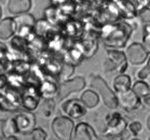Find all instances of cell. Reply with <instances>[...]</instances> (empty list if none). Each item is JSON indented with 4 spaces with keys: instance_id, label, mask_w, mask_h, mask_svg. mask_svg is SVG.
<instances>
[{
    "instance_id": "11",
    "label": "cell",
    "mask_w": 150,
    "mask_h": 140,
    "mask_svg": "<svg viewBox=\"0 0 150 140\" xmlns=\"http://www.w3.org/2000/svg\"><path fill=\"white\" fill-rule=\"evenodd\" d=\"M14 122L16 124L18 133L27 135V134H30L31 130L36 126V116L30 111L21 112L14 117Z\"/></svg>"
},
{
    "instance_id": "25",
    "label": "cell",
    "mask_w": 150,
    "mask_h": 140,
    "mask_svg": "<svg viewBox=\"0 0 150 140\" xmlns=\"http://www.w3.org/2000/svg\"><path fill=\"white\" fill-rule=\"evenodd\" d=\"M75 72V66H71L69 64H66V63H63L61 67V70H59V73H58V77H59V80L62 81H65V80H68V78H70Z\"/></svg>"
},
{
    "instance_id": "23",
    "label": "cell",
    "mask_w": 150,
    "mask_h": 140,
    "mask_svg": "<svg viewBox=\"0 0 150 140\" xmlns=\"http://www.w3.org/2000/svg\"><path fill=\"white\" fill-rule=\"evenodd\" d=\"M2 132H4V135L6 138L9 136H16L18 130H17L16 124L14 122V119L4 120V122H2Z\"/></svg>"
},
{
    "instance_id": "22",
    "label": "cell",
    "mask_w": 150,
    "mask_h": 140,
    "mask_svg": "<svg viewBox=\"0 0 150 140\" xmlns=\"http://www.w3.org/2000/svg\"><path fill=\"white\" fill-rule=\"evenodd\" d=\"M132 91L139 97L140 100H142L143 98H145V97H147V96L150 95L149 84L145 82L144 80H139V81H136V82L134 83Z\"/></svg>"
},
{
    "instance_id": "15",
    "label": "cell",
    "mask_w": 150,
    "mask_h": 140,
    "mask_svg": "<svg viewBox=\"0 0 150 140\" xmlns=\"http://www.w3.org/2000/svg\"><path fill=\"white\" fill-rule=\"evenodd\" d=\"M16 26L15 22L11 17H6L0 21V40H8L15 34Z\"/></svg>"
},
{
    "instance_id": "1",
    "label": "cell",
    "mask_w": 150,
    "mask_h": 140,
    "mask_svg": "<svg viewBox=\"0 0 150 140\" xmlns=\"http://www.w3.org/2000/svg\"><path fill=\"white\" fill-rule=\"evenodd\" d=\"M132 32L130 25L121 23L118 25H107L103 29L102 38L105 44L111 48H123L129 41Z\"/></svg>"
},
{
    "instance_id": "37",
    "label": "cell",
    "mask_w": 150,
    "mask_h": 140,
    "mask_svg": "<svg viewBox=\"0 0 150 140\" xmlns=\"http://www.w3.org/2000/svg\"><path fill=\"white\" fill-rule=\"evenodd\" d=\"M1 15H2V11H1V7H0V20H1Z\"/></svg>"
},
{
    "instance_id": "8",
    "label": "cell",
    "mask_w": 150,
    "mask_h": 140,
    "mask_svg": "<svg viewBox=\"0 0 150 140\" xmlns=\"http://www.w3.org/2000/svg\"><path fill=\"white\" fill-rule=\"evenodd\" d=\"M85 87V80L82 77H77V78L70 79V80H65L61 83V85L58 86V93L57 95L59 98L63 99L69 96L71 93L80 92Z\"/></svg>"
},
{
    "instance_id": "12",
    "label": "cell",
    "mask_w": 150,
    "mask_h": 140,
    "mask_svg": "<svg viewBox=\"0 0 150 140\" xmlns=\"http://www.w3.org/2000/svg\"><path fill=\"white\" fill-rule=\"evenodd\" d=\"M70 140H98V137L91 125L84 122H80L74 128Z\"/></svg>"
},
{
    "instance_id": "5",
    "label": "cell",
    "mask_w": 150,
    "mask_h": 140,
    "mask_svg": "<svg viewBox=\"0 0 150 140\" xmlns=\"http://www.w3.org/2000/svg\"><path fill=\"white\" fill-rule=\"evenodd\" d=\"M52 132L58 140H70L74 133L75 124L68 116H57L52 122Z\"/></svg>"
},
{
    "instance_id": "27",
    "label": "cell",
    "mask_w": 150,
    "mask_h": 140,
    "mask_svg": "<svg viewBox=\"0 0 150 140\" xmlns=\"http://www.w3.org/2000/svg\"><path fill=\"white\" fill-rule=\"evenodd\" d=\"M31 140H47V133L45 132V129H42L40 127H37V128H34L31 130Z\"/></svg>"
},
{
    "instance_id": "3",
    "label": "cell",
    "mask_w": 150,
    "mask_h": 140,
    "mask_svg": "<svg viewBox=\"0 0 150 140\" xmlns=\"http://www.w3.org/2000/svg\"><path fill=\"white\" fill-rule=\"evenodd\" d=\"M91 86L95 89V92L98 94V96H100L106 107H108L109 109H117L119 107L117 95L103 78L98 75L93 77L91 80Z\"/></svg>"
},
{
    "instance_id": "19",
    "label": "cell",
    "mask_w": 150,
    "mask_h": 140,
    "mask_svg": "<svg viewBox=\"0 0 150 140\" xmlns=\"http://www.w3.org/2000/svg\"><path fill=\"white\" fill-rule=\"evenodd\" d=\"M131 77L124 73H120L113 80V89L117 93H122L131 89Z\"/></svg>"
},
{
    "instance_id": "34",
    "label": "cell",
    "mask_w": 150,
    "mask_h": 140,
    "mask_svg": "<svg viewBox=\"0 0 150 140\" xmlns=\"http://www.w3.org/2000/svg\"><path fill=\"white\" fill-rule=\"evenodd\" d=\"M0 53H2V54H4V53H7V49H6V46H4L1 42H0Z\"/></svg>"
},
{
    "instance_id": "4",
    "label": "cell",
    "mask_w": 150,
    "mask_h": 140,
    "mask_svg": "<svg viewBox=\"0 0 150 140\" xmlns=\"http://www.w3.org/2000/svg\"><path fill=\"white\" fill-rule=\"evenodd\" d=\"M106 72H119L123 73L127 68V59L123 52L109 50L107 52V59L103 64Z\"/></svg>"
},
{
    "instance_id": "10",
    "label": "cell",
    "mask_w": 150,
    "mask_h": 140,
    "mask_svg": "<svg viewBox=\"0 0 150 140\" xmlns=\"http://www.w3.org/2000/svg\"><path fill=\"white\" fill-rule=\"evenodd\" d=\"M117 99H118V105H120L126 111H135L139 108L142 103L140 98L132 89L118 93Z\"/></svg>"
},
{
    "instance_id": "32",
    "label": "cell",
    "mask_w": 150,
    "mask_h": 140,
    "mask_svg": "<svg viewBox=\"0 0 150 140\" xmlns=\"http://www.w3.org/2000/svg\"><path fill=\"white\" fill-rule=\"evenodd\" d=\"M2 122H4V120H0V140L6 139V137H4V132H2Z\"/></svg>"
},
{
    "instance_id": "17",
    "label": "cell",
    "mask_w": 150,
    "mask_h": 140,
    "mask_svg": "<svg viewBox=\"0 0 150 140\" xmlns=\"http://www.w3.org/2000/svg\"><path fill=\"white\" fill-rule=\"evenodd\" d=\"M83 58H84V56H83V53L81 52V50L77 49V46H75V48L69 49L68 51L65 53V55H64V63L69 64L71 66H76L81 64Z\"/></svg>"
},
{
    "instance_id": "16",
    "label": "cell",
    "mask_w": 150,
    "mask_h": 140,
    "mask_svg": "<svg viewBox=\"0 0 150 140\" xmlns=\"http://www.w3.org/2000/svg\"><path fill=\"white\" fill-rule=\"evenodd\" d=\"M80 100L84 105L85 108L93 109V108H95L99 103V96L93 89H85L84 92L81 94Z\"/></svg>"
},
{
    "instance_id": "30",
    "label": "cell",
    "mask_w": 150,
    "mask_h": 140,
    "mask_svg": "<svg viewBox=\"0 0 150 140\" xmlns=\"http://www.w3.org/2000/svg\"><path fill=\"white\" fill-rule=\"evenodd\" d=\"M143 41H144V46H145V49L149 52L150 51V36H149V34H144Z\"/></svg>"
},
{
    "instance_id": "7",
    "label": "cell",
    "mask_w": 150,
    "mask_h": 140,
    "mask_svg": "<svg viewBox=\"0 0 150 140\" xmlns=\"http://www.w3.org/2000/svg\"><path fill=\"white\" fill-rule=\"evenodd\" d=\"M41 95L39 92V86L28 85L24 87V93L22 95V105L27 111H34L38 108L40 103Z\"/></svg>"
},
{
    "instance_id": "29",
    "label": "cell",
    "mask_w": 150,
    "mask_h": 140,
    "mask_svg": "<svg viewBox=\"0 0 150 140\" xmlns=\"http://www.w3.org/2000/svg\"><path fill=\"white\" fill-rule=\"evenodd\" d=\"M149 75H150V64L149 63H147V65L144 67L143 69H140L138 73H137V77L139 80H145V79H148L149 78Z\"/></svg>"
},
{
    "instance_id": "18",
    "label": "cell",
    "mask_w": 150,
    "mask_h": 140,
    "mask_svg": "<svg viewBox=\"0 0 150 140\" xmlns=\"http://www.w3.org/2000/svg\"><path fill=\"white\" fill-rule=\"evenodd\" d=\"M81 46L82 48L80 50L83 53V56L85 58L92 57L93 55L96 53L97 48H98L97 41H96V39L94 37H86L84 41L82 42Z\"/></svg>"
},
{
    "instance_id": "26",
    "label": "cell",
    "mask_w": 150,
    "mask_h": 140,
    "mask_svg": "<svg viewBox=\"0 0 150 140\" xmlns=\"http://www.w3.org/2000/svg\"><path fill=\"white\" fill-rule=\"evenodd\" d=\"M18 109L17 107H15L13 103H11L4 94H0V110H4V111H8V112H13L16 111Z\"/></svg>"
},
{
    "instance_id": "2",
    "label": "cell",
    "mask_w": 150,
    "mask_h": 140,
    "mask_svg": "<svg viewBox=\"0 0 150 140\" xmlns=\"http://www.w3.org/2000/svg\"><path fill=\"white\" fill-rule=\"evenodd\" d=\"M127 128L125 119L118 112L109 113L105 117V136L109 137L110 140H121Z\"/></svg>"
},
{
    "instance_id": "35",
    "label": "cell",
    "mask_w": 150,
    "mask_h": 140,
    "mask_svg": "<svg viewBox=\"0 0 150 140\" xmlns=\"http://www.w3.org/2000/svg\"><path fill=\"white\" fill-rule=\"evenodd\" d=\"M4 140H20V139H18L16 136H9V137H7Z\"/></svg>"
},
{
    "instance_id": "31",
    "label": "cell",
    "mask_w": 150,
    "mask_h": 140,
    "mask_svg": "<svg viewBox=\"0 0 150 140\" xmlns=\"http://www.w3.org/2000/svg\"><path fill=\"white\" fill-rule=\"evenodd\" d=\"M8 85L7 82V77H4V75H0V89H6Z\"/></svg>"
},
{
    "instance_id": "9",
    "label": "cell",
    "mask_w": 150,
    "mask_h": 140,
    "mask_svg": "<svg viewBox=\"0 0 150 140\" xmlns=\"http://www.w3.org/2000/svg\"><path fill=\"white\" fill-rule=\"evenodd\" d=\"M62 109L66 115L71 120L81 119L86 114V108L80 99H69L62 105Z\"/></svg>"
},
{
    "instance_id": "36",
    "label": "cell",
    "mask_w": 150,
    "mask_h": 140,
    "mask_svg": "<svg viewBox=\"0 0 150 140\" xmlns=\"http://www.w3.org/2000/svg\"><path fill=\"white\" fill-rule=\"evenodd\" d=\"M149 116H147V128L149 129V127H150V122H149Z\"/></svg>"
},
{
    "instance_id": "20",
    "label": "cell",
    "mask_w": 150,
    "mask_h": 140,
    "mask_svg": "<svg viewBox=\"0 0 150 140\" xmlns=\"http://www.w3.org/2000/svg\"><path fill=\"white\" fill-rule=\"evenodd\" d=\"M4 97L10 101L11 103H13L14 106L20 108L22 106V95H21L18 91L16 89H13L11 86L7 85V87L4 89V92L2 93Z\"/></svg>"
},
{
    "instance_id": "33",
    "label": "cell",
    "mask_w": 150,
    "mask_h": 140,
    "mask_svg": "<svg viewBox=\"0 0 150 140\" xmlns=\"http://www.w3.org/2000/svg\"><path fill=\"white\" fill-rule=\"evenodd\" d=\"M7 68L6 65H4V59H0V75H2V72L4 71V69Z\"/></svg>"
},
{
    "instance_id": "14",
    "label": "cell",
    "mask_w": 150,
    "mask_h": 140,
    "mask_svg": "<svg viewBox=\"0 0 150 140\" xmlns=\"http://www.w3.org/2000/svg\"><path fill=\"white\" fill-rule=\"evenodd\" d=\"M39 92H40L41 97L43 98H53L58 93L57 83L45 78L43 81H41L39 85Z\"/></svg>"
},
{
    "instance_id": "21",
    "label": "cell",
    "mask_w": 150,
    "mask_h": 140,
    "mask_svg": "<svg viewBox=\"0 0 150 140\" xmlns=\"http://www.w3.org/2000/svg\"><path fill=\"white\" fill-rule=\"evenodd\" d=\"M11 46L14 52L17 53H28V41L21 36H15L11 40Z\"/></svg>"
},
{
    "instance_id": "38",
    "label": "cell",
    "mask_w": 150,
    "mask_h": 140,
    "mask_svg": "<svg viewBox=\"0 0 150 140\" xmlns=\"http://www.w3.org/2000/svg\"><path fill=\"white\" fill-rule=\"evenodd\" d=\"M130 140H140V139H138V138H135V137H134V138H132V139H130Z\"/></svg>"
},
{
    "instance_id": "28",
    "label": "cell",
    "mask_w": 150,
    "mask_h": 140,
    "mask_svg": "<svg viewBox=\"0 0 150 140\" xmlns=\"http://www.w3.org/2000/svg\"><path fill=\"white\" fill-rule=\"evenodd\" d=\"M129 130L132 136L137 137L142 132H143V125L140 122L138 121H135V122H132V123L129 125Z\"/></svg>"
},
{
    "instance_id": "24",
    "label": "cell",
    "mask_w": 150,
    "mask_h": 140,
    "mask_svg": "<svg viewBox=\"0 0 150 140\" xmlns=\"http://www.w3.org/2000/svg\"><path fill=\"white\" fill-rule=\"evenodd\" d=\"M55 109V103L53 98H45L43 103H41L40 112L45 117H50L53 114Z\"/></svg>"
},
{
    "instance_id": "6",
    "label": "cell",
    "mask_w": 150,
    "mask_h": 140,
    "mask_svg": "<svg viewBox=\"0 0 150 140\" xmlns=\"http://www.w3.org/2000/svg\"><path fill=\"white\" fill-rule=\"evenodd\" d=\"M124 54L126 56L127 63L135 66L144 64L146 62V59H148L149 57V52L147 51L142 43H137V42H134L131 45H129Z\"/></svg>"
},
{
    "instance_id": "13",
    "label": "cell",
    "mask_w": 150,
    "mask_h": 140,
    "mask_svg": "<svg viewBox=\"0 0 150 140\" xmlns=\"http://www.w3.org/2000/svg\"><path fill=\"white\" fill-rule=\"evenodd\" d=\"M31 0H9L8 10L13 15L27 13L31 9Z\"/></svg>"
}]
</instances>
